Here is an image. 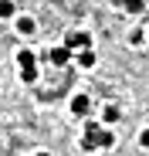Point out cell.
<instances>
[{
    "mask_svg": "<svg viewBox=\"0 0 149 156\" xmlns=\"http://www.w3.org/2000/svg\"><path fill=\"white\" fill-rule=\"evenodd\" d=\"M17 65H20V82H37V55L34 51H20L17 55Z\"/></svg>",
    "mask_w": 149,
    "mask_h": 156,
    "instance_id": "obj_1",
    "label": "cell"
},
{
    "mask_svg": "<svg viewBox=\"0 0 149 156\" xmlns=\"http://www.w3.org/2000/svg\"><path fill=\"white\" fill-rule=\"evenodd\" d=\"M64 44H68L71 51H81V48H92V34H85V31H71V34H64Z\"/></svg>",
    "mask_w": 149,
    "mask_h": 156,
    "instance_id": "obj_2",
    "label": "cell"
},
{
    "mask_svg": "<svg viewBox=\"0 0 149 156\" xmlns=\"http://www.w3.org/2000/svg\"><path fill=\"white\" fill-rule=\"evenodd\" d=\"M44 58L51 61V65H58V68H61V65H68V61H71V48H68V44H61V48H47V55H44Z\"/></svg>",
    "mask_w": 149,
    "mask_h": 156,
    "instance_id": "obj_3",
    "label": "cell"
},
{
    "mask_svg": "<svg viewBox=\"0 0 149 156\" xmlns=\"http://www.w3.org/2000/svg\"><path fill=\"white\" fill-rule=\"evenodd\" d=\"M88 109H92L88 95H74V98H71V112L78 115V119H81V115H88Z\"/></svg>",
    "mask_w": 149,
    "mask_h": 156,
    "instance_id": "obj_4",
    "label": "cell"
},
{
    "mask_svg": "<svg viewBox=\"0 0 149 156\" xmlns=\"http://www.w3.org/2000/svg\"><path fill=\"white\" fill-rule=\"evenodd\" d=\"M17 31H20L24 37H27V34H34V31H37V24H34V17H27V14H20V17H17Z\"/></svg>",
    "mask_w": 149,
    "mask_h": 156,
    "instance_id": "obj_5",
    "label": "cell"
},
{
    "mask_svg": "<svg viewBox=\"0 0 149 156\" xmlns=\"http://www.w3.org/2000/svg\"><path fill=\"white\" fill-rule=\"evenodd\" d=\"M74 61H78L81 68H95V51L92 48H81L78 55H74Z\"/></svg>",
    "mask_w": 149,
    "mask_h": 156,
    "instance_id": "obj_6",
    "label": "cell"
},
{
    "mask_svg": "<svg viewBox=\"0 0 149 156\" xmlns=\"http://www.w3.org/2000/svg\"><path fill=\"white\" fill-rule=\"evenodd\" d=\"M119 119H122L119 105H105V109H102V122H109V126H112V122H119Z\"/></svg>",
    "mask_w": 149,
    "mask_h": 156,
    "instance_id": "obj_7",
    "label": "cell"
},
{
    "mask_svg": "<svg viewBox=\"0 0 149 156\" xmlns=\"http://www.w3.org/2000/svg\"><path fill=\"white\" fill-rule=\"evenodd\" d=\"M122 10H129V14H142V10H146V0H122Z\"/></svg>",
    "mask_w": 149,
    "mask_h": 156,
    "instance_id": "obj_8",
    "label": "cell"
},
{
    "mask_svg": "<svg viewBox=\"0 0 149 156\" xmlns=\"http://www.w3.org/2000/svg\"><path fill=\"white\" fill-rule=\"evenodd\" d=\"M95 143H98V146H102V149H109V146L115 143V136L109 133V129H98V136H95Z\"/></svg>",
    "mask_w": 149,
    "mask_h": 156,
    "instance_id": "obj_9",
    "label": "cell"
},
{
    "mask_svg": "<svg viewBox=\"0 0 149 156\" xmlns=\"http://www.w3.org/2000/svg\"><path fill=\"white\" fill-rule=\"evenodd\" d=\"M14 0H0V20H7V17H14Z\"/></svg>",
    "mask_w": 149,
    "mask_h": 156,
    "instance_id": "obj_10",
    "label": "cell"
},
{
    "mask_svg": "<svg viewBox=\"0 0 149 156\" xmlns=\"http://www.w3.org/2000/svg\"><path fill=\"white\" fill-rule=\"evenodd\" d=\"M146 34H149V31H132V34H129V44H132V48L146 44Z\"/></svg>",
    "mask_w": 149,
    "mask_h": 156,
    "instance_id": "obj_11",
    "label": "cell"
},
{
    "mask_svg": "<svg viewBox=\"0 0 149 156\" xmlns=\"http://www.w3.org/2000/svg\"><path fill=\"white\" fill-rule=\"evenodd\" d=\"M139 146L149 149V129H142V133H139Z\"/></svg>",
    "mask_w": 149,
    "mask_h": 156,
    "instance_id": "obj_12",
    "label": "cell"
},
{
    "mask_svg": "<svg viewBox=\"0 0 149 156\" xmlns=\"http://www.w3.org/2000/svg\"><path fill=\"white\" fill-rule=\"evenodd\" d=\"M37 156H47V153H37Z\"/></svg>",
    "mask_w": 149,
    "mask_h": 156,
    "instance_id": "obj_13",
    "label": "cell"
},
{
    "mask_svg": "<svg viewBox=\"0 0 149 156\" xmlns=\"http://www.w3.org/2000/svg\"><path fill=\"white\" fill-rule=\"evenodd\" d=\"M146 41H149V37H146Z\"/></svg>",
    "mask_w": 149,
    "mask_h": 156,
    "instance_id": "obj_14",
    "label": "cell"
}]
</instances>
